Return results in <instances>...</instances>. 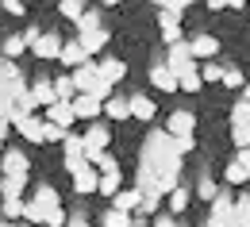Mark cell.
<instances>
[{"instance_id": "obj_1", "label": "cell", "mask_w": 250, "mask_h": 227, "mask_svg": "<svg viewBox=\"0 0 250 227\" xmlns=\"http://www.w3.org/2000/svg\"><path fill=\"white\" fill-rule=\"evenodd\" d=\"M62 165H65V173L73 177V173H81L85 165H89V158H85V143H81V135L77 131H69L62 139Z\"/></svg>"}, {"instance_id": "obj_2", "label": "cell", "mask_w": 250, "mask_h": 227, "mask_svg": "<svg viewBox=\"0 0 250 227\" xmlns=\"http://www.w3.org/2000/svg\"><path fill=\"white\" fill-rule=\"evenodd\" d=\"M235 224V196L231 193H219L212 204H208V220L204 227H231Z\"/></svg>"}, {"instance_id": "obj_3", "label": "cell", "mask_w": 250, "mask_h": 227, "mask_svg": "<svg viewBox=\"0 0 250 227\" xmlns=\"http://www.w3.org/2000/svg\"><path fill=\"white\" fill-rule=\"evenodd\" d=\"M0 177H31V158L23 150H4L0 154Z\"/></svg>"}, {"instance_id": "obj_4", "label": "cell", "mask_w": 250, "mask_h": 227, "mask_svg": "<svg viewBox=\"0 0 250 227\" xmlns=\"http://www.w3.org/2000/svg\"><path fill=\"white\" fill-rule=\"evenodd\" d=\"M81 143H85V158H93V154H100V150H108V143H112V131H108L100 120H96V124H89V127L81 131Z\"/></svg>"}, {"instance_id": "obj_5", "label": "cell", "mask_w": 250, "mask_h": 227, "mask_svg": "<svg viewBox=\"0 0 250 227\" xmlns=\"http://www.w3.org/2000/svg\"><path fill=\"white\" fill-rule=\"evenodd\" d=\"M162 131H166L169 139H188V135H196V116H192L188 108H177V112L166 120V127H162Z\"/></svg>"}, {"instance_id": "obj_6", "label": "cell", "mask_w": 250, "mask_h": 227, "mask_svg": "<svg viewBox=\"0 0 250 227\" xmlns=\"http://www.w3.org/2000/svg\"><path fill=\"white\" fill-rule=\"evenodd\" d=\"M31 54L39 58V62H58V54H62V35L58 31H42L39 39H35Z\"/></svg>"}, {"instance_id": "obj_7", "label": "cell", "mask_w": 250, "mask_h": 227, "mask_svg": "<svg viewBox=\"0 0 250 227\" xmlns=\"http://www.w3.org/2000/svg\"><path fill=\"white\" fill-rule=\"evenodd\" d=\"M8 127L20 131V135H23L27 143H35V146L42 143V120H39V116H20V112H16V116L8 120Z\"/></svg>"}, {"instance_id": "obj_8", "label": "cell", "mask_w": 250, "mask_h": 227, "mask_svg": "<svg viewBox=\"0 0 250 227\" xmlns=\"http://www.w3.org/2000/svg\"><path fill=\"white\" fill-rule=\"evenodd\" d=\"M146 77H150V85H154L158 93H177V73H173L166 62H150Z\"/></svg>"}, {"instance_id": "obj_9", "label": "cell", "mask_w": 250, "mask_h": 227, "mask_svg": "<svg viewBox=\"0 0 250 227\" xmlns=\"http://www.w3.org/2000/svg\"><path fill=\"white\" fill-rule=\"evenodd\" d=\"M188 50H192V62H216L219 39L216 35H196V39H188Z\"/></svg>"}, {"instance_id": "obj_10", "label": "cell", "mask_w": 250, "mask_h": 227, "mask_svg": "<svg viewBox=\"0 0 250 227\" xmlns=\"http://www.w3.org/2000/svg\"><path fill=\"white\" fill-rule=\"evenodd\" d=\"M131 104V120H143V124H154V112H158V100L146 97V93H131L127 97Z\"/></svg>"}, {"instance_id": "obj_11", "label": "cell", "mask_w": 250, "mask_h": 227, "mask_svg": "<svg viewBox=\"0 0 250 227\" xmlns=\"http://www.w3.org/2000/svg\"><path fill=\"white\" fill-rule=\"evenodd\" d=\"M27 200H31L35 208H42V212H46V208H62V193H58L50 181H39V185H35V193L27 196Z\"/></svg>"}, {"instance_id": "obj_12", "label": "cell", "mask_w": 250, "mask_h": 227, "mask_svg": "<svg viewBox=\"0 0 250 227\" xmlns=\"http://www.w3.org/2000/svg\"><path fill=\"white\" fill-rule=\"evenodd\" d=\"M108 208H116V212H127V216H139V208H143V193L131 185V189H120V193L112 196V204Z\"/></svg>"}, {"instance_id": "obj_13", "label": "cell", "mask_w": 250, "mask_h": 227, "mask_svg": "<svg viewBox=\"0 0 250 227\" xmlns=\"http://www.w3.org/2000/svg\"><path fill=\"white\" fill-rule=\"evenodd\" d=\"M96 77H100V73H96V58H89V62H85V65H77V69H69V81H73L77 97L93 89V81H96Z\"/></svg>"}, {"instance_id": "obj_14", "label": "cell", "mask_w": 250, "mask_h": 227, "mask_svg": "<svg viewBox=\"0 0 250 227\" xmlns=\"http://www.w3.org/2000/svg\"><path fill=\"white\" fill-rule=\"evenodd\" d=\"M73 116H77V124H81V120H89V124H96V120L104 116V104L81 93V97H73Z\"/></svg>"}, {"instance_id": "obj_15", "label": "cell", "mask_w": 250, "mask_h": 227, "mask_svg": "<svg viewBox=\"0 0 250 227\" xmlns=\"http://www.w3.org/2000/svg\"><path fill=\"white\" fill-rule=\"evenodd\" d=\"M58 62H62L65 69H77V65L89 62V54H85V46H81L77 39H62V54H58Z\"/></svg>"}, {"instance_id": "obj_16", "label": "cell", "mask_w": 250, "mask_h": 227, "mask_svg": "<svg viewBox=\"0 0 250 227\" xmlns=\"http://www.w3.org/2000/svg\"><path fill=\"white\" fill-rule=\"evenodd\" d=\"M166 65H169L177 77H181L185 69H192L196 62H192V50H188V42H177V46H169V54H166Z\"/></svg>"}, {"instance_id": "obj_17", "label": "cell", "mask_w": 250, "mask_h": 227, "mask_svg": "<svg viewBox=\"0 0 250 227\" xmlns=\"http://www.w3.org/2000/svg\"><path fill=\"white\" fill-rule=\"evenodd\" d=\"M42 120H46V124H54V127H62V131H69L73 124H77V116H73V104H62V100H58V104H50Z\"/></svg>"}, {"instance_id": "obj_18", "label": "cell", "mask_w": 250, "mask_h": 227, "mask_svg": "<svg viewBox=\"0 0 250 227\" xmlns=\"http://www.w3.org/2000/svg\"><path fill=\"white\" fill-rule=\"evenodd\" d=\"M96 73H100L104 81L120 85V81L127 77V65H124V58H112V54H108V58H100V62H96Z\"/></svg>"}, {"instance_id": "obj_19", "label": "cell", "mask_w": 250, "mask_h": 227, "mask_svg": "<svg viewBox=\"0 0 250 227\" xmlns=\"http://www.w3.org/2000/svg\"><path fill=\"white\" fill-rule=\"evenodd\" d=\"M31 97H35V108H50V104H58V97H54V85H50V77H35L31 81Z\"/></svg>"}, {"instance_id": "obj_20", "label": "cell", "mask_w": 250, "mask_h": 227, "mask_svg": "<svg viewBox=\"0 0 250 227\" xmlns=\"http://www.w3.org/2000/svg\"><path fill=\"white\" fill-rule=\"evenodd\" d=\"M96 185H100V173H96L93 165H85L81 173H73V193L93 196V193H96Z\"/></svg>"}, {"instance_id": "obj_21", "label": "cell", "mask_w": 250, "mask_h": 227, "mask_svg": "<svg viewBox=\"0 0 250 227\" xmlns=\"http://www.w3.org/2000/svg\"><path fill=\"white\" fill-rule=\"evenodd\" d=\"M166 200H169V216L177 220L181 212H188V204H192V189H188V185H177V189L166 196Z\"/></svg>"}, {"instance_id": "obj_22", "label": "cell", "mask_w": 250, "mask_h": 227, "mask_svg": "<svg viewBox=\"0 0 250 227\" xmlns=\"http://www.w3.org/2000/svg\"><path fill=\"white\" fill-rule=\"evenodd\" d=\"M73 39H77V42L85 46V54L93 58V54H100V50L108 46V39H112V35L104 31V27H100V31H93V35H73Z\"/></svg>"}, {"instance_id": "obj_23", "label": "cell", "mask_w": 250, "mask_h": 227, "mask_svg": "<svg viewBox=\"0 0 250 227\" xmlns=\"http://www.w3.org/2000/svg\"><path fill=\"white\" fill-rule=\"evenodd\" d=\"M200 89H204V81H200V62H196L177 77V93H200Z\"/></svg>"}, {"instance_id": "obj_24", "label": "cell", "mask_w": 250, "mask_h": 227, "mask_svg": "<svg viewBox=\"0 0 250 227\" xmlns=\"http://www.w3.org/2000/svg\"><path fill=\"white\" fill-rule=\"evenodd\" d=\"M104 116L108 120H131V104H127V97H112V100H104Z\"/></svg>"}, {"instance_id": "obj_25", "label": "cell", "mask_w": 250, "mask_h": 227, "mask_svg": "<svg viewBox=\"0 0 250 227\" xmlns=\"http://www.w3.org/2000/svg\"><path fill=\"white\" fill-rule=\"evenodd\" d=\"M50 85H54V97L62 100V104H73V97H77V89H73V81H69V73H58V77H50Z\"/></svg>"}, {"instance_id": "obj_26", "label": "cell", "mask_w": 250, "mask_h": 227, "mask_svg": "<svg viewBox=\"0 0 250 227\" xmlns=\"http://www.w3.org/2000/svg\"><path fill=\"white\" fill-rule=\"evenodd\" d=\"M89 165H93L100 177H104V173H120V162H116V154H112V150H100V154H93V158H89Z\"/></svg>"}, {"instance_id": "obj_27", "label": "cell", "mask_w": 250, "mask_h": 227, "mask_svg": "<svg viewBox=\"0 0 250 227\" xmlns=\"http://www.w3.org/2000/svg\"><path fill=\"white\" fill-rule=\"evenodd\" d=\"M23 177H0V200H23Z\"/></svg>"}, {"instance_id": "obj_28", "label": "cell", "mask_w": 250, "mask_h": 227, "mask_svg": "<svg viewBox=\"0 0 250 227\" xmlns=\"http://www.w3.org/2000/svg\"><path fill=\"white\" fill-rule=\"evenodd\" d=\"M158 23H162V42H166V46H177V42H185L181 23H173V20H162V16H158Z\"/></svg>"}, {"instance_id": "obj_29", "label": "cell", "mask_w": 250, "mask_h": 227, "mask_svg": "<svg viewBox=\"0 0 250 227\" xmlns=\"http://www.w3.org/2000/svg\"><path fill=\"white\" fill-rule=\"evenodd\" d=\"M120 189H124V173H104V177H100V185H96V193L108 196V200L120 193Z\"/></svg>"}, {"instance_id": "obj_30", "label": "cell", "mask_w": 250, "mask_h": 227, "mask_svg": "<svg viewBox=\"0 0 250 227\" xmlns=\"http://www.w3.org/2000/svg\"><path fill=\"white\" fill-rule=\"evenodd\" d=\"M58 12H62V20L77 23V20L89 12V4H85V0H62V4H58Z\"/></svg>"}, {"instance_id": "obj_31", "label": "cell", "mask_w": 250, "mask_h": 227, "mask_svg": "<svg viewBox=\"0 0 250 227\" xmlns=\"http://www.w3.org/2000/svg\"><path fill=\"white\" fill-rule=\"evenodd\" d=\"M185 0H162V12H158V16H162V20H173V23H181V20H185Z\"/></svg>"}, {"instance_id": "obj_32", "label": "cell", "mask_w": 250, "mask_h": 227, "mask_svg": "<svg viewBox=\"0 0 250 227\" xmlns=\"http://www.w3.org/2000/svg\"><path fill=\"white\" fill-rule=\"evenodd\" d=\"M135 216H127V212H116V208H104L100 212V227H131Z\"/></svg>"}, {"instance_id": "obj_33", "label": "cell", "mask_w": 250, "mask_h": 227, "mask_svg": "<svg viewBox=\"0 0 250 227\" xmlns=\"http://www.w3.org/2000/svg\"><path fill=\"white\" fill-rule=\"evenodd\" d=\"M16 81H23V69L16 62H8V58H0V89L4 85H16Z\"/></svg>"}, {"instance_id": "obj_34", "label": "cell", "mask_w": 250, "mask_h": 227, "mask_svg": "<svg viewBox=\"0 0 250 227\" xmlns=\"http://www.w3.org/2000/svg\"><path fill=\"white\" fill-rule=\"evenodd\" d=\"M231 127H250V104L243 97L231 104Z\"/></svg>"}, {"instance_id": "obj_35", "label": "cell", "mask_w": 250, "mask_h": 227, "mask_svg": "<svg viewBox=\"0 0 250 227\" xmlns=\"http://www.w3.org/2000/svg\"><path fill=\"white\" fill-rule=\"evenodd\" d=\"M0 50H4V58H8V62H16V58H20L23 50H27V42H23V35H8Z\"/></svg>"}, {"instance_id": "obj_36", "label": "cell", "mask_w": 250, "mask_h": 227, "mask_svg": "<svg viewBox=\"0 0 250 227\" xmlns=\"http://www.w3.org/2000/svg\"><path fill=\"white\" fill-rule=\"evenodd\" d=\"M235 224H239V227H250V193H239V196H235Z\"/></svg>"}, {"instance_id": "obj_37", "label": "cell", "mask_w": 250, "mask_h": 227, "mask_svg": "<svg viewBox=\"0 0 250 227\" xmlns=\"http://www.w3.org/2000/svg\"><path fill=\"white\" fill-rule=\"evenodd\" d=\"M219 85H227V89H243L247 85V73L239 69V65H223V81Z\"/></svg>"}, {"instance_id": "obj_38", "label": "cell", "mask_w": 250, "mask_h": 227, "mask_svg": "<svg viewBox=\"0 0 250 227\" xmlns=\"http://www.w3.org/2000/svg\"><path fill=\"white\" fill-rule=\"evenodd\" d=\"M192 196H200V200H208V204H212V200H216V196H219V189H216V181H212V177H208V173H204V177H200V181H196V189H192Z\"/></svg>"}, {"instance_id": "obj_39", "label": "cell", "mask_w": 250, "mask_h": 227, "mask_svg": "<svg viewBox=\"0 0 250 227\" xmlns=\"http://www.w3.org/2000/svg\"><path fill=\"white\" fill-rule=\"evenodd\" d=\"M93 31H100V12H96V8H89V12L77 20V35H93Z\"/></svg>"}, {"instance_id": "obj_40", "label": "cell", "mask_w": 250, "mask_h": 227, "mask_svg": "<svg viewBox=\"0 0 250 227\" xmlns=\"http://www.w3.org/2000/svg\"><path fill=\"white\" fill-rule=\"evenodd\" d=\"M247 169H243V165L235 162V158H231V162H227V169H223V181H227V185H247Z\"/></svg>"}, {"instance_id": "obj_41", "label": "cell", "mask_w": 250, "mask_h": 227, "mask_svg": "<svg viewBox=\"0 0 250 227\" xmlns=\"http://www.w3.org/2000/svg\"><path fill=\"white\" fill-rule=\"evenodd\" d=\"M0 220H8V224L23 220V200H4L0 204Z\"/></svg>"}, {"instance_id": "obj_42", "label": "cell", "mask_w": 250, "mask_h": 227, "mask_svg": "<svg viewBox=\"0 0 250 227\" xmlns=\"http://www.w3.org/2000/svg\"><path fill=\"white\" fill-rule=\"evenodd\" d=\"M65 220H69V212H65V208H46L39 227H65Z\"/></svg>"}, {"instance_id": "obj_43", "label": "cell", "mask_w": 250, "mask_h": 227, "mask_svg": "<svg viewBox=\"0 0 250 227\" xmlns=\"http://www.w3.org/2000/svg\"><path fill=\"white\" fill-rule=\"evenodd\" d=\"M200 81H204V85H216V81H223V65L200 62Z\"/></svg>"}, {"instance_id": "obj_44", "label": "cell", "mask_w": 250, "mask_h": 227, "mask_svg": "<svg viewBox=\"0 0 250 227\" xmlns=\"http://www.w3.org/2000/svg\"><path fill=\"white\" fill-rule=\"evenodd\" d=\"M65 135H69V131H62V127H54V124L42 120V143H62Z\"/></svg>"}, {"instance_id": "obj_45", "label": "cell", "mask_w": 250, "mask_h": 227, "mask_svg": "<svg viewBox=\"0 0 250 227\" xmlns=\"http://www.w3.org/2000/svg\"><path fill=\"white\" fill-rule=\"evenodd\" d=\"M231 143H235V150H247L250 146V127H231Z\"/></svg>"}, {"instance_id": "obj_46", "label": "cell", "mask_w": 250, "mask_h": 227, "mask_svg": "<svg viewBox=\"0 0 250 227\" xmlns=\"http://www.w3.org/2000/svg\"><path fill=\"white\" fill-rule=\"evenodd\" d=\"M150 227H188V224L173 220V216H154V224H150Z\"/></svg>"}, {"instance_id": "obj_47", "label": "cell", "mask_w": 250, "mask_h": 227, "mask_svg": "<svg viewBox=\"0 0 250 227\" xmlns=\"http://www.w3.org/2000/svg\"><path fill=\"white\" fill-rule=\"evenodd\" d=\"M4 12H8V16H27V8H23L20 0H4Z\"/></svg>"}, {"instance_id": "obj_48", "label": "cell", "mask_w": 250, "mask_h": 227, "mask_svg": "<svg viewBox=\"0 0 250 227\" xmlns=\"http://www.w3.org/2000/svg\"><path fill=\"white\" fill-rule=\"evenodd\" d=\"M65 227H93V224H89V216H81V212H73V216L65 220Z\"/></svg>"}, {"instance_id": "obj_49", "label": "cell", "mask_w": 250, "mask_h": 227, "mask_svg": "<svg viewBox=\"0 0 250 227\" xmlns=\"http://www.w3.org/2000/svg\"><path fill=\"white\" fill-rule=\"evenodd\" d=\"M235 162H239V165L250 173V146H247V150H235Z\"/></svg>"}, {"instance_id": "obj_50", "label": "cell", "mask_w": 250, "mask_h": 227, "mask_svg": "<svg viewBox=\"0 0 250 227\" xmlns=\"http://www.w3.org/2000/svg\"><path fill=\"white\" fill-rule=\"evenodd\" d=\"M39 35H42V31H39V27H27V31H23V42H27V50H31V46H35V39H39Z\"/></svg>"}, {"instance_id": "obj_51", "label": "cell", "mask_w": 250, "mask_h": 227, "mask_svg": "<svg viewBox=\"0 0 250 227\" xmlns=\"http://www.w3.org/2000/svg\"><path fill=\"white\" fill-rule=\"evenodd\" d=\"M8 131H12V127H8V120H0V143L8 139Z\"/></svg>"}, {"instance_id": "obj_52", "label": "cell", "mask_w": 250, "mask_h": 227, "mask_svg": "<svg viewBox=\"0 0 250 227\" xmlns=\"http://www.w3.org/2000/svg\"><path fill=\"white\" fill-rule=\"evenodd\" d=\"M243 100H247V104H250V81H247V89H243Z\"/></svg>"}, {"instance_id": "obj_53", "label": "cell", "mask_w": 250, "mask_h": 227, "mask_svg": "<svg viewBox=\"0 0 250 227\" xmlns=\"http://www.w3.org/2000/svg\"><path fill=\"white\" fill-rule=\"evenodd\" d=\"M0 227H16V224H8V220H0Z\"/></svg>"}, {"instance_id": "obj_54", "label": "cell", "mask_w": 250, "mask_h": 227, "mask_svg": "<svg viewBox=\"0 0 250 227\" xmlns=\"http://www.w3.org/2000/svg\"><path fill=\"white\" fill-rule=\"evenodd\" d=\"M16 227H31V224H16Z\"/></svg>"}, {"instance_id": "obj_55", "label": "cell", "mask_w": 250, "mask_h": 227, "mask_svg": "<svg viewBox=\"0 0 250 227\" xmlns=\"http://www.w3.org/2000/svg\"><path fill=\"white\" fill-rule=\"evenodd\" d=\"M247 189H250V177H247Z\"/></svg>"}, {"instance_id": "obj_56", "label": "cell", "mask_w": 250, "mask_h": 227, "mask_svg": "<svg viewBox=\"0 0 250 227\" xmlns=\"http://www.w3.org/2000/svg\"><path fill=\"white\" fill-rule=\"evenodd\" d=\"M231 227H239V224H231Z\"/></svg>"}]
</instances>
